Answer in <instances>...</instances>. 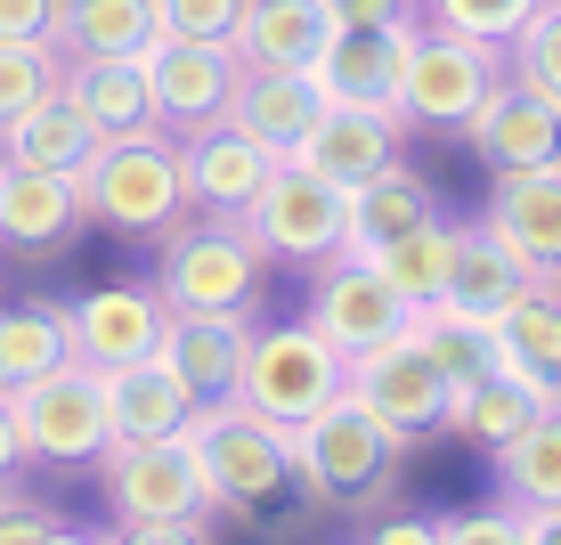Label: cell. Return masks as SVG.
I'll return each mask as SVG.
<instances>
[{
    "instance_id": "1",
    "label": "cell",
    "mask_w": 561,
    "mask_h": 545,
    "mask_svg": "<svg viewBox=\"0 0 561 545\" xmlns=\"http://www.w3.org/2000/svg\"><path fill=\"white\" fill-rule=\"evenodd\" d=\"M73 188H82V220H106V228H123V237H163L171 220L196 212L187 204L180 130H163V123L99 139V155L73 171Z\"/></svg>"
},
{
    "instance_id": "2",
    "label": "cell",
    "mask_w": 561,
    "mask_h": 545,
    "mask_svg": "<svg viewBox=\"0 0 561 545\" xmlns=\"http://www.w3.org/2000/svg\"><path fill=\"white\" fill-rule=\"evenodd\" d=\"M261 237L244 228V212H204L196 228L171 220L163 252H154V294L180 318H253L261 302Z\"/></svg>"
},
{
    "instance_id": "3",
    "label": "cell",
    "mask_w": 561,
    "mask_h": 545,
    "mask_svg": "<svg viewBox=\"0 0 561 545\" xmlns=\"http://www.w3.org/2000/svg\"><path fill=\"white\" fill-rule=\"evenodd\" d=\"M285 456H294V489L309 504H375L399 480L408 440H399L391 423H375L351 391H342L325 416H309V423L285 432Z\"/></svg>"
},
{
    "instance_id": "4",
    "label": "cell",
    "mask_w": 561,
    "mask_h": 545,
    "mask_svg": "<svg viewBox=\"0 0 561 545\" xmlns=\"http://www.w3.org/2000/svg\"><path fill=\"white\" fill-rule=\"evenodd\" d=\"M342 375H351V350L325 334L318 318L301 326H253L244 334V375H237V399L268 423H309L342 399Z\"/></svg>"
},
{
    "instance_id": "5",
    "label": "cell",
    "mask_w": 561,
    "mask_h": 545,
    "mask_svg": "<svg viewBox=\"0 0 561 545\" xmlns=\"http://www.w3.org/2000/svg\"><path fill=\"white\" fill-rule=\"evenodd\" d=\"M187 447L204 464V489L220 513H261L268 497L294 489V456H285V423L253 416L244 399H204L187 416Z\"/></svg>"
},
{
    "instance_id": "6",
    "label": "cell",
    "mask_w": 561,
    "mask_h": 545,
    "mask_svg": "<svg viewBox=\"0 0 561 545\" xmlns=\"http://www.w3.org/2000/svg\"><path fill=\"white\" fill-rule=\"evenodd\" d=\"M505 82V49L463 42L448 25H415L408 42V73H399V114L423 130H463L472 106Z\"/></svg>"
},
{
    "instance_id": "7",
    "label": "cell",
    "mask_w": 561,
    "mask_h": 545,
    "mask_svg": "<svg viewBox=\"0 0 561 545\" xmlns=\"http://www.w3.org/2000/svg\"><path fill=\"white\" fill-rule=\"evenodd\" d=\"M9 399H16V440H25L33 464H99L114 447L106 391H99V375H90L82 359L49 366L42 383H25V391H9Z\"/></svg>"
},
{
    "instance_id": "8",
    "label": "cell",
    "mask_w": 561,
    "mask_h": 545,
    "mask_svg": "<svg viewBox=\"0 0 561 545\" xmlns=\"http://www.w3.org/2000/svg\"><path fill=\"white\" fill-rule=\"evenodd\" d=\"M244 228L261 237L268 261H342V237H351V196L342 188H325L318 171L301 163H277L268 171V188L253 204H244Z\"/></svg>"
},
{
    "instance_id": "9",
    "label": "cell",
    "mask_w": 561,
    "mask_h": 545,
    "mask_svg": "<svg viewBox=\"0 0 561 545\" xmlns=\"http://www.w3.org/2000/svg\"><path fill=\"white\" fill-rule=\"evenodd\" d=\"M106 473V504L114 521H204L211 513V489H204V464L196 447L180 440H114L99 456Z\"/></svg>"
},
{
    "instance_id": "10",
    "label": "cell",
    "mask_w": 561,
    "mask_h": 545,
    "mask_svg": "<svg viewBox=\"0 0 561 545\" xmlns=\"http://www.w3.org/2000/svg\"><path fill=\"white\" fill-rule=\"evenodd\" d=\"M342 391H351L375 423H391L399 440L439 432V423H448V399H456L448 375L423 359L415 326H408V334H391V342H375V350H351V375H342Z\"/></svg>"
},
{
    "instance_id": "11",
    "label": "cell",
    "mask_w": 561,
    "mask_h": 545,
    "mask_svg": "<svg viewBox=\"0 0 561 545\" xmlns=\"http://www.w3.org/2000/svg\"><path fill=\"white\" fill-rule=\"evenodd\" d=\"M399 130H408V114H399V106H342V99H325V114L309 123V139L285 155V163L318 171L325 188L351 196L358 180H375L382 163H399Z\"/></svg>"
},
{
    "instance_id": "12",
    "label": "cell",
    "mask_w": 561,
    "mask_h": 545,
    "mask_svg": "<svg viewBox=\"0 0 561 545\" xmlns=\"http://www.w3.org/2000/svg\"><path fill=\"white\" fill-rule=\"evenodd\" d=\"M237 73H244V57L228 42H180V33H163V42L147 49V82H154V114H163V130L220 123L228 99H237Z\"/></svg>"
},
{
    "instance_id": "13",
    "label": "cell",
    "mask_w": 561,
    "mask_h": 545,
    "mask_svg": "<svg viewBox=\"0 0 561 545\" xmlns=\"http://www.w3.org/2000/svg\"><path fill=\"white\" fill-rule=\"evenodd\" d=\"M463 147L480 155L489 171H537V163H561V106L537 99L529 82H496L489 99L472 106V123H463Z\"/></svg>"
},
{
    "instance_id": "14",
    "label": "cell",
    "mask_w": 561,
    "mask_h": 545,
    "mask_svg": "<svg viewBox=\"0 0 561 545\" xmlns=\"http://www.w3.org/2000/svg\"><path fill=\"white\" fill-rule=\"evenodd\" d=\"M180 163H187V204H196V212H244L268 188V171H277L285 155L261 147L253 130H237L220 114V123L180 130Z\"/></svg>"
},
{
    "instance_id": "15",
    "label": "cell",
    "mask_w": 561,
    "mask_h": 545,
    "mask_svg": "<svg viewBox=\"0 0 561 545\" xmlns=\"http://www.w3.org/2000/svg\"><path fill=\"white\" fill-rule=\"evenodd\" d=\"M163 294L154 285H99V294L66 302V326H73V359L90 366V375H106V366H130V359H154V342H163Z\"/></svg>"
},
{
    "instance_id": "16",
    "label": "cell",
    "mask_w": 561,
    "mask_h": 545,
    "mask_svg": "<svg viewBox=\"0 0 561 545\" xmlns=\"http://www.w3.org/2000/svg\"><path fill=\"white\" fill-rule=\"evenodd\" d=\"M423 9L399 16V25H334V42L309 73H318L325 99L342 106H399V73H408V42H415Z\"/></svg>"
},
{
    "instance_id": "17",
    "label": "cell",
    "mask_w": 561,
    "mask_h": 545,
    "mask_svg": "<svg viewBox=\"0 0 561 545\" xmlns=\"http://www.w3.org/2000/svg\"><path fill=\"white\" fill-rule=\"evenodd\" d=\"M480 228H489L513 261H529L537 277H561V163L496 171V196L480 212Z\"/></svg>"
},
{
    "instance_id": "18",
    "label": "cell",
    "mask_w": 561,
    "mask_h": 545,
    "mask_svg": "<svg viewBox=\"0 0 561 545\" xmlns=\"http://www.w3.org/2000/svg\"><path fill=\"white\" fill-rule=\"evenodd\" d=\"M309 318H318L342 350H375V342H391V334H408V326H415V302H399V285L382 277L375 261H358V252H351L342 269H325V277H318Z\"/></svg>"
},
{
    "instance_id": "19",
    "label": "cell",
    "mask_w": 561,
    "mask_h": 545,
    "mask_svg": "<svg viewBox=\"0 0 561 545\" xmlns=\"http://www.w3.org/2000/svg\"><path fill=\"white\" fill-rule=\"evenodd\" d=\"M99 391H106V432H114V440H180V432H187V416L204 407V399L163 366V359L106 366Z\"/></svg>"
},
{
    "instance_id": "20",
    "label": "cell",
    "mask_w": 561,
    "mask_h": 545,
    "mask_svg": "<svg viewBox=\"0 0 561 545\" xmlns=\"http://www.w3.org/2000/svg\"><path fill=\"white\" fill-rule=\"evenodd\" d=\"M318 114H325L318 73H294V66H244L237 73V99H228V123L253 130V139L277 147V155H294Z\"/></svg>"
},
{
    "instance_id": "21",
    "label": "cell",
    "mask_w": 561,
    "mask_h": 545,
    "mask_svg": "<svg viewBox=\"0 0 561 545\" xmlns=\"http://www.w3.org/2000/svg\"><path fill=\"white\" fill-rule=\"evenodd\" d=\"M57 90L99 123V139L114 130H147L163 123L154 114V82H147V57H57Z\"/></svg>"
},
{
    "instance_id": "22",
    "label": "cell",
    "mask_w": 561,
    "mask_h": 545,
    "mask_svg": "<svg viewBox=\"0 0 561 545\" xmlns=\"http://www.w3.org/2000/svg\"><path fill=\"white\" fill-rule=\"evenodd\" d=\"M82 220V188L66 171H33V163H0V245L16 252H49L73 237Z\"/></svg>"
},
{
    "instance_id": "23",
    "label": "cell",
    "mask_w": 561,
    "mask_h": 545,
    "mask_svg": "<svg viewBox=\"0 0 561 545\" xmlns=\"http://www.w3.org/2000/svg\"><path fill=\"white\" fill-rule=\"evenodd\" d=\"M244 334H253L244 318H180V309H171V318H163V342H154V359H163L196 399H237Z\"/></svg>"
},
{
    "instance_id": "24",
    "label": "cell",
    "mask_w": 561,
    "mask_h": 545,
    "mask_svg": "<svg viewBox=\"0 0 561 545\" xmlns=\"http://www.w3.org/2000/svg\"><path fill=\"white\" fill-rule=\"evenodd\" d=\"M537 285H553V277H537L529 261H513L489 228H463L456 261H448V285H439V309H463V318H505V309L520 294H537Z\"/></svg>"
},
{
    "instance_id": "25",
    "label": "cell",
    "mask_w": 561,
    "mask_h": 545,
    "mask_svg": "<svg viewBox=\"0 0 561 545\" xmlns=\"http://www.w3.org/2000/svg\"><path fill=\"white\" fill-rule=\"evenodd\" d=\"M325 42H334V9H325V0H253L228 49H237L244 66H294V73H309L325 57Z\"/></svg>"
},
{
    "instance_id": "26",
    "label": "cell",
    "mask_w": 561,
    "mask_h": 545,
    "mask_svg": "<svg viewBox=\"0 0 561 545\" xmlns=\"http://www.w3.org/2000/svg\"><path fill=\"white\" fill-rule=\"evenodd\" d=\"M90 155H99V123H90L66 90H42V99L0 130V163H33V171H66L73 180Z\"/></svg>"
},
{
    "instance_id": "27",
    "label": "cell",
    "mask_w": 561,
    "mask_h": 545,
    "mask_svg": "<svg viewBox=\"0 0 561 545\" xmlns=\"http://www.w3.org/2000/svg\"><path fill=\"white\" fill-rule=\"evenodd\" d=\"M432 180H423L415 163H382L375 180L351 188V237H342V252H358V261H375L391 237H408V228L432 220Z\"/></svg>"
},
{
    "instance_id": "28",
    "label": "cell",
    "mask_w": 561,
    "mask_h": 545,
    "mask_svg": "<svg viewBox=\"0 0 561 545\" xmlns=\"http://www.w3.org/2000/svg\"><path fill=\"white\" fill-rule=\"evenodd\" d=\"M496 342H505V375L529 383L537 399H561V277L520 294L505 318H496Z\"/></svg>"
},
{
    "instance_id": "29",
    "label": "cell",
    "mask_w": 561,
    "mask_h": 545,
    "mask_svg": "<svg viewBox=\"0 0 561 545\" xmlns=\"http://www.w3.org/2000/svg\"><path fill=\"white\" fill-rule=\"evenodd\" d=\"M154 42H163L154 0H66L57 57H147Z\"/></svg>"
},
{
    "instance_id": "30",
    "label": "cell",
    "mask_w": 561,
    "mask_h": 545,
    "mask_svg": "<svg viewBox=\"0 0 561 545\" xmlns=\"http://www.w3.org/2000/svg\"><path fill=\"white\" fill-rule=\"evenodd\" d=\"M496 489H505V504H520V513L561 504V399H546L529 416V432H513L496 447Z\"/></svg>"
},
{
    "instance_id": "31",
    "label": "cell",
    "mask_w": 561,
    "mask_h": 545,
    "mask_svg": "<svg viewBox=\"0 0 561 545\" xmlns=\"http://www.w3.org/2000/svg\"><path fill=\"white\" fill-rule=\"evenodd\" d=\"M73 359V326L66 302H25V309H0V391H25L42 383L49 366Z\"/></svg>"
},
{
    "instance_id": "32",
    "label": "cell",
    "mask_w": 561,
    "mask_h": 545,
    "mask_svg": "<svg viewBox=\"0 0 561 545\" xmlns=\"http://www.w3.org/2000/svg\"><path fill=\"white\" fill-rule=\"evenodd\" d=\"M415 342H423V359L448 375V391H463V383H480V375H496L505 366V342H496V318H463V309H415Z\"/></svg>"
},
{
    "instance_id": "33",
    "label": "cell",
    "mask_w": 561,
    "mask_h": 545,
    "mask_svg": "<svg viewBox=\"0 0 561 545\" xmlns=\"http://www.w3.org/2000/svg\"><path fill=\"white\" fill-rule=\"evenodd\" d=\"M537 407H546V399H537L529 383H513L505 366H496V375L463 383V391L448 399V432H456V440H472V447H489V456H496V447H505L513 432H529V416H537Z\"/></svg>"
},
{
    "instance_id": "34",
    "label": "cell",
    "mask_w": 561,
    "mask_h": 545,
    "mask_svg": "<svg viewBox=\"0 0 561 545\" xmlns=\"http://www.w3.org/2000/svg\"><path fill=\"white\" fill-rule=\"evenodd\" d=\"M456 237H463V228H448V220H439V212H432V220H423V228H408V237H391V245H382V252H375V269H382V277L399 285V302L432 309V302H439V285H448Z\"/></svg>"
},
{
    "instance_id": "35",
    "label": "cell",
    "mask_w": 561,
    "mask_h": 545,
    "mask_svg": "<svg viewBox=\"0 0 561 545\" xmlns=\"http://www.w3.org/2000/svg\"><path fill=\"white\" fill-rule=\"evenodd\" d=\"M505 73L561 106V0H537V16L505 42Z\"/></svg>"
},
{
    "instance_id": "36",
    "label": "cell",
    "mask_w": 561,
    "mask_h": 545,
    "mask_svg": "<svg viewBox=\"0 0 561 545\" xmlns=\"http://www.w3.org/2000/svg\"><path fill=\"white\" fill-rule=\"evenodd\" d=\"M415 9H423V25H448V33H463V42L505 49L513 33L537 16V0H415Z\"/></svg>"
},
{
    "instance_id": "37",
    "label": "cell",
    "mask_w": 561,
    "mask_h": 545,
    "mask_svg": "<svg viewBox=\"0 0 561 545\" xmlns=\"http://www.w3.org/2000/svg\"><path fill=\"white\" fill-rule=\"evenodd\" d=\"M42 90H57V49H42V42H0V130L42 99Z\"/></svg>"
},
{
    "instance_id": "38",
    "label": "cell",
    "mask_w": 561,
    "mask_h": 545,
    "mask_svg": "<svg viewBox=\"0 0 561 545\" xmlns=\"http://www.w3.org/2000/svg\"><path fill=\"white\" fill-rule=\"evenodd\" d=\"M244 9L253 0H154V25L180 33V42H237Z\"/></svg>"
},
{
    "instance_id": "39",
    "label": "cell",
    "mask_w": 561,
    "mask_h": 545,
    "mask_svg": "<svg viewBox=\"0 0 561 545\" xmlns=\"http://www.w3.org/2000/svg\"><path fill=\"white\" fill-rule=\"evenodd\" d=\"M439 545H529V513L520 504H480V513L439 521Z\"/></svg>"
},
{
    "instance_id": "40",
    "label": "cell",
    "mask_w": 561,
    "mask_h": 545,
    "mask_svg": "<svg viewBox=\"0 0 561 545\" xmlns=\"http://www.w3.org/2000/svg\"><path fill=\"white\" fill-rule=\"evenodd\" d=\"M57 33H66V0H0V42L57 49Z\"/></svg>"
},
{
    "instance_id": "41",
    "label": "cell",
    "mask_w": 561,
    "mask_h": 545,
    "mask_svg": "<svg viewBox=\"0 0 561 545\" xmlns=\"http://www.w3.org/2000/svg\"><path fill=\"white\" fill-rule=\"evenodd\" d=\"M106 545H211V537H204V521H123V537H106Z\"/></svg>"
},
{
    "instance_id": "42",
    "label": "cell",
    "mask_w": 561,
    "mask_h": 545,
    "mask_svg": "<svg viewBox=\"0 0 561 545\" xmlns=\"http://www.w3.org/2000/svg\"><path fill=\"white\" fill-rule=\"evenodd\" d=\"M334 9V25H399V16H415V0H325Z\"/></svg>"
},
{
    "instance_id": "43",
    "label": "cell",
    "mask_w": 561,
    "mask_h": 545,
    "mask_svg": "<svg viewBox=\"0 0 561 545\" xmlns=\"http://www.w3.org/2000/svg\"><path fill=\"white\" fill-rule=\"evenodd\" d=\"M358 545H439V521H415V513H391V521H375Z\"/></svg>"
},
{
    "instance_id": "44",
    "label": "cell",
    "mask_w": 561,
    "mask_h": 545,
    "mask_svg": "<svg viewBox=\"0 0 561 545\" xmlns=\"http://www.w3.org/2000/svg\"><path fill=\"white\" fill-rule=\"evenodd\" d=\"M16 464H25V440H16V399L0 391V480H9Z\"/></svg>"
},
{
    "instance_id": "45",
    "label": "cell",
    "mask_w": 561,
    "mask_h": 545,
    "mask_svg": "<svg viewBox=\"0 0 561 545\" xmlns=\"http://www.w3.org/2000/svg\"><path fill=\"white\" fill-rule=\"evenodd\" d=\"M529 545H561V504H537L529 513Z\"/></svg>"
},
{
    "instance_id": "46",
    "label": "cell",
    "mask_w": 561,
    "mask_h": 545,
    "mask_svg": "<svg viewBox=\"0 0 561 545\" xmlns=\"http://www.w3.org/2000/svg\"><path fill=\"white\" fill-rule=\"evenodd\" d=\"M42 545H106V537H82V530H66V521H49V537Z\"/></svg>"
}]
</instances>
